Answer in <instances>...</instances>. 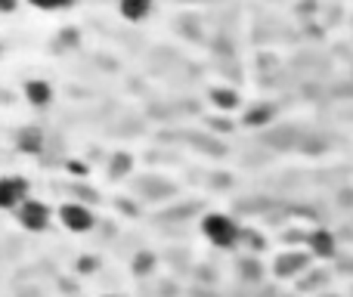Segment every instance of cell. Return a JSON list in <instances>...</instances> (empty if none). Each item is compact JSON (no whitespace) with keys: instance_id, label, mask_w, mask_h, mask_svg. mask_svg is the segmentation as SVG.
I'll return each instance as SVG.
<instances>
[{"instance_id":"obj_15","label":"cell","mask_w":353,"mask_h":297,"mask_svg":"<svg viewBox=\"0 0 353 297\" xmlns=\"http://www.w3.org/2000/svg\"><path fill=\"white\" fill-rule=\"evenodd\" d=\"M19 10V0H0V16H6V12H16Z\"/></svg>"},{"instance_id":"obj_5","label":"cell","mask_w":353,"mask_h":297,"mask_svg":"<svg viewBox=\"0 0 353 297\" xmlns=\"http://www.w3.org/2000/svg\"><path fill=\"white\" fill-rule=\"evenodd\" d=\"M22 93H25V99H28V105H34V109H47L50 103H53V84L50 81H43V78H28L25 81V87H22Z\"/></svg>"},{"instance_id":"obj_2","label":"cell","mask_w":353,"mask_h":297,"mask_svg":"<svg viewBox=\"0 0 353 297\" xmlns=\"http://www.w3.org/2000/svg\"><path fill=\"white\" fill-rule=\"evenodd\" d=\"M56 217H59V223L65 226L68 232H74V236H84V232H90L93 226H97V214H93L84 201H62Z\"/></svg>"},{"instance_id":"obj_8","label":"cell","mask_w":353,"mask_h":297,"mask_svg":"<svg viewBox=\"0 0 353 297\" xmlns=\"http://www.w3.org/2000/svg\"><path fill=\"white\" fill-rule=\"evenodd\" d=\"M307 248L316 257H332L335 254V236H332L329 229H313L310 236H307Z\"/></svg>"},{"instance_id":"obj_4","label":"cell","mask_w":353,"mask_h":297,"mask_svg":"<svg viewBox=\"0 0 353 297\" xmlns=\"http://www.w3.org/2000/svg\"><path fill=\"white\" fill-rule=\"evenodd\" d=\"M16 223L22 226L25 232H43L50 223H53V211H50L47 201L28 198V201H25V205L16 211Z\"/></svg>"},{"instance_id":"obj_17","label":"cell","mask_w":353,"mask_h":297,"mask_svg":"<svg viewBox=\"0 0 353 297\" xmlns=\"http://www.w3.org/2000/svg\"><path fill=\"white\" fill-rule=\"evenodd\" d=\"M152 267V254H140L137 257V269H149Z\"/></svg>"},{"instance_id":"obj_16","label":"cell","mask_w":353,"mask_h":297,"mask_svg":"<svg viewBox=\"0 0 353 297\" xmlns=\"http://www.w3.org/2000/svg\"><path fill=\"white\" fill-rule=\"evenodd\" d=\"M65 167L72 170V176H87V167H84V164H81V161H68Z\"/></svg>"},{"instance_id":"obj_10","label":"cell","mask_w":353,"mask_h":297,"mask_svg":"<svg viewBox=\"0 0 353 297\" xmlns=\"http://www.w3.org/2000/svg\"><path fill=\"white\" fill-rule=\"evenodd\" d=\"M130 167H134V155H130V152H115V155L109 158V176H112V180L128 176Z\"/></svg>"},{"instance_id":"obj_12","label":"cell","mask_w":353,"mask_h":297,"mask_svg":"<svg viewBox=\"0 0 353 297\" xmlns=\"http://www.w3.org/2000/svg\"><path fill=\"white\" fill-rule=\"evenodd\" d=\"M25 3L41 10V12H62V10H72L78 0H25Z\"/></svg>"},{"instance_id":"obj_6","label":"cell","mask_w":353,"mask_h":297,"mask_svg":"<svg viewBox=\"0 0 353 297\" xmlns=\"http://www.w3.org/2000/svg\"><path fill=\"white\" fill-rule=\"evenodd\" d=\"M43 143H47V136H43V127H37V124H25L16 134V149L22 155H41Z\"/></svg>"},{"instance_id":"obj_14","label":"cell","mask_w":353,"mask_h":297,"mask_svg":"<svg viewBox=\"0 0 353 297\" xmlns=\"http://www.w3.org/2000/svg\"><path fill=\"white\" fill-rule=\"evenodd\" d=\"M78 41H81L78 28H62L59 34H56V50H74Z\"/></svg>"},{"instance_id":"obj_11","label":"cell","mask_w":353,"mask_h":297,"mask_svg":"<svg viewBox=\"0 0 353 297\" xmlns=\"http://www.w3.org/2000/svg\"><path fill=\"white\" fill-rule=\"evenodd\" d=\"M270 118H273V109H270V105H251V109L245 112L242 124L245 127H263V124H270Z\"/></svg>"},{"instance_id":"obj_7","label":"cell","mask_w":353,"mask_h":297,"mask_svg":"<svg viewBox=\"0 0 353 297\" xmlns=\"http://www.w3.org/2000/svg\"><path fill=\"white\" fill-rule=\"evenodd\" d=\"M118 12L124 22H143L152 12V0H118Z\"/></svg>"},{"instance_id":"obj_13","label":"cell","mask_w":353,"mask_h":297,"mask_svg":"<svg viewBox=\"0 0 353 297\" xmlns=\"http://www.w3.org/2000/svg\"><path fill=\"white\" fill-rule=\"evenodd\" d=\"M301 263H304V257L301 254H285L276 260V273L279 276H294V269H301Z\"/></svg>"},{"instance_id":"obj_3","label":"cell","mask_w":353,"mask_h":297,"mask_svg":"<svg viewBox=\"0 0 353 297\" xmlns=\"http://www.w3.org/2000/svg\"><path fill=\"white\" fill-rule=\"evenodd\" d=\"M28 198H31V183L25 176H19V174L0 176V211L16 214Z\"/></svg>"},{"instance_id":"obj_1","label":"cell","mask_w":353,"mask_h":297,"mask_svg":"<svg viewBox=\"0 0 353 297\" xmlns=\"http://www.w3.org/2000/svg\"><path fill=\"white\" fill-rule=\"evenodd\" d=\"M201 236L217 248H236L242 242V226L223 211H211L201 217Z\"/></svg>"},{"instance_id":"obj_9","label":"cell","mask_w":353,"mask_h":297,"mask_svg":"<svg viewBox=\"0 0 353 297\" xmlns=\"http://www.w3.org/2000/svg\"><path fill=\"white\" fill-rule=\"evenodd\" d=\"M208 99H211V105L220 112H232V109H239V103H242V96H239L232 87H214V90L208 93Z\"/></svg>"}]
</instances>
